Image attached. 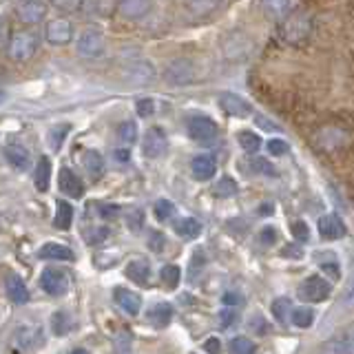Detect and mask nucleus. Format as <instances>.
<instances>
[{"label": "nucleus", "instance_id": "obj_1", "mask_svg": "<svg viewBox=\"0 0 354 354\" xmlns=\"http://www.w3.org/2000/svg\"><path fill=\"white\" fill-rule=\"evenodd\" d=\"M310 33H313V16L304 14V11H297V14L288 16L281 25V40L290 47H299L304 44Z\"/></svg>", "mask_w": 354, "mask_h": 354}, {"label": "nucleus", "instance_id": "obj_2", "mask_svg": "<svg viewBox=\"0 0 354 354\" xmlns=\"http://www.w3.org/2000/svg\"><path fill=\"white\" fill-rule=\"evenodd\" d=\"M38 36L33 31H18V33H11L9 42H7V55L11 62H29L33 55L38 51Z\"/></svg>", "mask_w": 354, "mask_h": 354}, {"label": "nucleus", "instance_id": "obj_3", "mask_svg": "<svg viewBox=\"0 0 354 354\" xmlns=\"http://www.w3.org/2000/svg\"><path fill=\"white\" fill-rule=\"evenodd\" d=\"M47 11H49L47 0H20L16 5V18L22 25L33 27L47 18Z\"/></svg>", "mask_w": 354, "mask_h": 354}, {"label": "nucleus", "instance_id": "obj_4", "mask_svg": "<svg viewBox=\"0 0 354 354\" xmlns=\"http://www.w3.org/2000/svg\"><path fill=\"white\" fill-rule=\"evenodd\" d=\"M44 40L53 47H64L73 40V25L66 18H55L44 25Z\"/></svg>", "mask_w": 354, "mask_h": 354}, {"label": "nucleus", "instance_id": "obj_5", "mask_svg": "<svg viewBox=\"0 0 354 354\" xmlns=\"http://www.w3.org/2000/svg\"><path fill=\"white\" fill-rule=\"evenodd\" d=\"M332 292V286L324 279V277H319V274H313V277H308V279L304 281V286L299 288V295H301L304 301L308 304H319V301H324V299H328Z\"/></svg>", "mask_w": 354, "mask_h": 354}, {"label": "nucleus", "instance_id": "obj_6", "mask_svg": "<svg viewBox=\"0 0 354 354\" xmlns=\"http://www.w3.org/2000/svg\"><path fill=\"white\" fill-rule=\"evenodd\" d=\"M193 77H195V66L191 60H186V58L173 60L169 66H166V73H164V80L171 86H184V84L191 82Z\"/></svg>", "mask_w": 354, "mask_h": 354}, {"label": "nucleus", "instance_id": "obj_7", "mask_svg": "<svg viewBox=\"0 0 354 354\" xmlns=\"http://www.w3.org/2000/svg\"><path fill=\"white\" fill-rule=\"evenodd\" d=\"M40 286L42 290L51 295V297H62L69 290V277L60 268H47L40 274Z\"/></svg>", "mask_w": 354, "mask_h": 354}, {"label": "nucleus", "instance_id": "obj_8", "mask_svg": "<svg viewBox=\"0 0 354 354\" xmlns=\"http://www.w3.org/2000/svg\"><path fill=\"white\" fill-rule=\"evenodd\" d=\"M188 136L199 144H213L219 136V129L210 118H193L188 122Z\"/></svg>", "mask_w": 354, "mask_h": 354}, {"label": "nucleus", "instance_id": "obj_9", "mask_svg": "<svg viewBox=\"0 0 354 354\" xmlns=\"http://www.w3.org/2000/svg\"><path fill=\"white\" fill-rule=\"evenodd\" d=\"M169 151V140H166V133L162 129H149L147 136L142 140V153L147 155V158L155 160V158H162Z\"/></svg>", "mask_w": 354, "mask_h": 354}, {"label": "nucleus", "instance_id": "obj_10", "mask_svg": "<svg viewBox=\"0 0 354 354\" xmlns=\"http://www.w3.org/2000/svg\"><path fill=\"white\" fill-rule=\"evenodd\" d=\"M153 0H118V14L127 20H142L153 11Z\"/></svg>", "mask_w": 354, "mask_h": 354}, {"label": "nucleus", "instance_id": "obj_11", "mask_svg": "<svg viewBox=\"0 0 354 354\" xmlns=\"http://www.w3.org/2000/svg\"><path fill=\"white\" fill-rule=\"evenodd\" d=\"M102 47H104V40H102V33L97 29L84 31L80 40H77V53H80L82 58H97V55L102 53Z\"/></svg>", "mask_w": 354, "mask_h": 354}, {"label": "nucleus", "instance_id": "obj_12", "mask_svg": "<svg viewBox=\"0 0 354 354\" xmlns=\"http://www.w3.org/2000/svg\"><path fill=\"white\" fill-rule=\"evenodd\" d=\"M219 104L232 118H248L252 113L250 102H246V100H243L241 95H237V93H221L219 95Z\"/></svg>", "mask_w": 354, "mask_h": 354}, {"label": "nucleus", "instance_id": "obj_13", "mask_svg": "<svg viewBox=\"0 0 354 354\" xmlns=\"http://www.w3.org/2000/svg\"><path fill=\"white\" fill-rule=\"evenodd\" d=\"M319 235L332 241V239H341V237H346V224L337 217V215H324L319 219Z\"/></svg>", "mask_w": 354, "mask_h": 354}, {"label": "nucleus", "instance_id": "obj_14", "mask_svg": "<svg viewBox=\"0 0 354 354\" xmlns=\"http://www.w3.org/2000/svg\"><path fill=\"white\" fill-rule=\"evenodd\" d=\"M191 171H193V177L199 182H208L210 177L217 173V162L210 158V155H197L191 162Z\"/></svg>", "mask_w": 354, "mask_h": 354}, {"label": "nucleus", "instance_id": "obj_15", "mask_svg": "<svg viewBox=\"0 0 354 354\" xmlns=\"http://www.w3.org/2000/svg\"><path fill=\"white\" fill-rule=\"evenodd\" d=\"M113 297H115V301L120 304V308L124 310L127 315L131 317H136L140 313V308H142V297L138 292H131L127 290V288H115L113 290Z\"/></svg>", "mask_w": 354, "mask_h": 354}, {"label": "nucleus", "instance_id": "obj_16", "mask_svg": "<svg viewBox=\"0 0 354 354\" xmlns=\"http://www.w3.org/2000/svg\"><path fill=\"white\" fill-rule=\"evenodd\" d=\"M155 77V69L151 62H133L127 69V80L131 84H149Z\"/></svg>", "mask_w": 354, "mask_h": 354}, {"label": "nucleus", "instance_id": "obj_17", "mask_svg": "<svg viewBox=\"0 0 354 354\" xmlns=\"http://www.w3.org/2000/svg\"><path fill=\"white\" fill-rule=\"evenodd\" d=\"M5 158L7 162L14 166V169L18 171H29V151L22 147V144H7L5 147Z\"/></svg>", "mask_w": 354, "mask_h": 354}, {"label": "nucleus", "instance_id": "obj_18", "mask_svg": "<svg viewBox=\"0 0 354 354\" xmlns=\"http://www.w3.org/2000/svg\"><path fill=\"white\" fill-rule=\"evenodd\" d=\"M60 191L66 193L69 197H73V199L82 197V191H84L82 180L71 169H62L60 171Z\"/></svg>", "mask_w": 354, "mask_h": 354}, {"label": "nucleus", "instance_id": "obj_19", "mask_svg": "<svg viewBox=\"0 0 354 354\" xmlns=\"http://www.w3.org/2000/svg\"><path fill=\"white\" fill-rule=\"evenodd\" d=\"M7 295H9L11 301L18 304V306L29 301V290H27L25 281H22L18 274H9L7 277Z\"/></svg>", "mask_w": 354, "mask_h": 354}, {"label": "nucleus", "instance_id": "obj_20", "mask_svg": "<svg viewBox=\"0 0 354 354\" xmlns=\"http://www.w3.org/2000/svg\"><path fill=\"white\" fill-rule=\"evenodd\" d=\"M40 259H58V261H73V250L62 246V243H44L38 250Z\"/></svg>", "mask_w": 354, "mask_h": 354}, {"label": "nucleus", "instance_id": "obj_21", "mask_svg": "<svg viewBox=\"0 0 354 354\" xmlns=\"http://www.w3.org/2000/svg\"><path fill=\"white\" fill-rule=\"evenodd\" d=\"M49 180H51V162H49V158H40L36 169H33V184H36L40 193H47Z\"/></svg>", "mask_w": 354, "mask_h": 354}, {"label": "nucleus", "instance_id": "obj_22", "mask_svg": "<svg viewBox=\"0 0 354 354\" xmlns=\"http://www.w3.org/2000/svg\"><path fill=\"white\" fill-rule=\"evenodd\" d=\"M80 164L84 166V171L91 175L93 180H97V177L104 173V160L97 151H84L80 158Z\"/></svg>", "mask_w": 354, "mask_h": 354}, {"label": "nucleus", "instance_id": "obj_23", "mask_svg": "<svg viewBox=\"0 0 354 354\" xmlns=\"http://www.w3.org/2000/svg\"><path fill=\"white\" fill-rule=\"evenodd\" d=\"M186 7L188 14H193L195 18H208L221 7V0H188Z\"/></svg>", "mask_w": 354, "mask_h": 354}, {"label": "nucleus", "instance_id": "obj_24", "mask_svg": "<svg viewBox=\"0 0 354 354\" xmlns=\"http://www.w3.org/2000/svg\"><path fill=\"white\" fill-rule=\"evenodd\" d=\"M149 274H151V268H149V261L147 259H133V261H129V266H127V277H129L131 281L144 286V283L149 281Z\"/></svg>", "mask_w": 354, "mask_h": 354}, {"label": "nucleus", "instance_id": "obj_25", "mask_svg": "<svg viewBox=\"0 0 354 354\" xmlns=\"http://www.w3.org/2000/svg\"><path fill=\"white\" fill-rule=\"evenodd\" d=\"M173 319V308L171 304H155L151 308V313H149V321L153 326H158V328H164V326H169V321Z\"/></svg>", "mask_w": 354, "mask_h": 354}, {"label": "nucleus", "instance_id": "obj_26", "mask_svg": "<svg viewBox=\"0 0 354 354\" xmlns=\"http://www.w3.org/2000/svg\"><path fill=\"white\" fill-rule=\"evenodd\" d=\"M175 232L184 239H195L199 237V232H202V224H199L195 217H184L175 224Z\"/></svg>", "mask_w": 354, "mask_h": 354}, {"label": "nucleus", "instance_id": "obj_27", "mask_svg": "<svg viewBox=\"0 0 354 354\" xmlns=\"http://www.w3.org/2000/svg\"><path fill=\"white\" fill-rule=\"evenodd\" d=\"M73 224V206L66 204V202H58V210H55V219H53V226L60 228V230H69Z\"/></svg>", "mask_w": 354, "mask_h": 354}, {"label": "nucleus", "instance_id": "obj_28", "mask_svg": "<svg viewBox=\"0 0 354 354\" xmlns=\"http://www.w3.org/2000/svg\"><path fill=\"white\" fill-rule=\"evenodd\" d=\"M337 343V350L339 354H354V324L343 328L337 337H332Z\"/></svg>", "mask_w": 354, "mask_h": 354}, {"label": "nucleus", "instance_id": "obj_29", "mask_svg": "<svg viewBox=\"0 0 354 354\" xmlns=\"http://www.w3.org/2000/svg\"><path fill=\"white\" fill-rule=\"evenodd\" d=\"M261 9L270 18H283L286 11L290 9V0H261Z\"/></svg>", "mask_w": 354, "mask_h": 354}, {"label": "nucleus", "instance_id": "obj_30", "mask_svg": "<svg viewBox=\"0 0 354 354\" xmlns=\"http://www.w3.org/2000/svg\"><path fill=\"white\" fill-rule=\"evenodd\" d=\"M160 279H162V283L166 288H177V286H180V279H182L180 266H175V263L164 266V268L160 270Z\"/></svg>", "mask_w": 354, "mask_h": 354}, {"label": "nucleus", "instance_id": "obj_31", "mask_svg": "<svg viewBox=\"0 0 354 354\" xmlns=\"http://www.w3.org/2000/svg\"><path fill=\"white\" fill-rule=\"evenodd\" d=\"M290 321L297 328H310V326H313V321H315L313 308H292Z\"/></svg>", "mask_w": 354, "mask_h": 354}, {"label": "nucleus", "instance_id": "obj_32", "mask_svg": "<svg viewBox=\"0 0 354 354\" xmlns=\"http://www.w3.org/2000/svg\"><path fill=\"white\" fill-rule=\"evenodd\" d=\"M118 138L124 147H131V144L138 140V124L136 122H131V120L122 122V124L118 127Z\"/></svg>", "mask_w": 354, "mask_h": 354}, {"label": "nucleus", "instance_id": "obj_33", "mask_svg": "<svg viewBox=\"0 0 354 354\" xmlns=\"http://www.w3.org/2000/svg\"><path fill=\"white\" fill-rule=\"evenodd\" d=\"M290 313H292L290 299L279 297V299H274V301H272V315H274V319H279L281 324H286V321L290 319Z\"/></svg>", "mask_w": 354, "mask_h": 354}, {"label": "nucleus", "instance_id": "obj_34", "mask_svg": "<svg viewBox=\"0 0 354 354\" xmlns=\"http://www.w3.org/2000/svg\"><path fill=\"white\" fill-rule=\"evenodd\" d=\"M228 354H254V343L248 337H235L228 343Z\"/></svg>", "mask_w": 354, "mask_h": 354}, {"label": "nucleus", "instance_id": "obj_35", "mask_svg": "<svg viewBox=\"0 0 354 354\" xmlns=\"http://www.w3.org/2000/svg\"><path fill=\"white\" fill-rule=\"evenodd\" d=\"M239 144H241V149L246 153H257L259 147H261V138L257 136V133H252V131H241L239 133Z\"/></svg>", "mask_w": 354, "mask_h": 354}, {"label": "nucleus", "instance_id": "obj_36", "mask_svg": "<svg viewBox=\"0 0 354 354\" xmlns=\"http://www.w3.org/2000/svg\"><path fill=\"white\" fill-rule=\"evenodd\" d=\"M51 330L55 337H64L66 332L71 330V321H69V315L66 313H55L51 317Z\"/></svg>", "mask_w": 354, "mask_h": 354}, {"label": "nucleus", "instance_id": "obj_37", "mask_svg": "<svg viewBox=\"0 0 354 354\" xmlns=\"http://www.w3.org/2000/svg\"><path fill=\"white\" fill-rule=\"evenodd\" d=\"M237 193V182L232 177H221V180L215 184V195L217 197H232Z\"/></svg>", "mask_w": 354, "mask_h": 354}, {"label": "nucleus", "instance_id": "obj_38", "mask_svg": "<svg viewBox=\"0 0 354 354\" xmlns=\"http://www.w3.org/2000/svg\"><path fill=\"white\" fill-rule=\"evenodd\" d=\"M51 5L62 14H77L84 7V0H51Z\"/></svg>", "mask_w": 354, "mask_h": 354}, {"label": "nucleus", "instance_id": "obj_39", "mask_svg": "<svg viewBox=\"0 0 354 354\" xmlns=\"http://www.w3.org/2000/svg\"><path fill=\"white\" fill-rule=\"evenodd\" d=\"M153 210H155V217H158L160 221H166L175 213V206L169 202V199H160V202H155Z\"/></svg>", "mask_w": 354, "mask_h": 354}, {"label": "nucleus", "instance_id": "obj_40", "mask_svg": "<svg viewBox=\"0 0 354 354\" xmlns=\"http://www.w3.org/2000/svg\"><path fill=\"white\" fill-rule=\"evenodd\" d=\"M250 169H252L254 173H259V175H277L274 166H272L268 160H263V158H254V160L250 162Z\"/></svg>", "mask_w": 354, "mask_h": 354}, {"label": "nucleus", "instance_id": "obj_41", "mask_svg": "<svg viewBox=\"0 0 354 354\" xmlns=\"http://www.w3.org/2000/svg\"><path fill=\"white\" fill-rule=\"evenodd\" d=\"M136 111H138L140 118H151L155 113V100H151V97L138 100V102H136Z\"/></svg>", "mask_w": 354, "mask_h": 354}, {"label": "nucleus", "instance_id": "obj_42", "mask_svg": "<svg viewBox=\"0 0 354 354\" xmlns=\"http://www.w3.org/2000/svg\"><path fill=\"white\" fill-rule=\"evenodd\" d=\"M66 131H69V127H53L51 131H49V142H51V147H53V151H58L60 149V144H62V138L66 136Z\"/></svg>", "mask_w": 354, "mask_h": 354}, {"label": "nucleus", "instance_id": "obj_43", "mask_svg": "<svg viewBox=\"0 0 354 354\" xmlns=\"http://www.w3.org/2000/svg\"><path fill=\"white\" fill-rule=\"evenodd\" d=\"M290 230H292L295 239H299V241H308L310 239V228H308L306 221H295V224L290 226Z\"/></svg>", "mask_w": 354, "mask_h": 354}, {"label": "nucleus", "instance_id": "obj_44", "mask_svg": "<svg viewBox=\"0 0 354 354\" xmlns=\"http://www.w3.org/2000/svg\"><path fill=\"white\" fill-rule=\"evenodd\" d=\"M268 153L270 155H286L288 153V144L283 140H279V138H274V140L268 142Z\"/></svg>", "mask_w": 354, "mask_h": 354}, {"label": "nucleus", "instance_id": "obj_45", "mask_svg": "<svg viewBox=\"0 0 354 354\" xmlns=\"http://www.w3.org/2000/svg\"><path fill=\"white\" fill-rule=\"evenodd\" d=\"M259 241H261V243H266V246H270V243H274V241H277V230H274L272 226L263 228V230L259 232Z\"/></svg>", "mask_w": 354, "mask_h": 354}, {"label": "nucleus", "instance_id": "obj_46", "mask_svg": "<svg viewBox=\"0 0 354 354\" xmlns=\"http://www.w3.org/2000/svg\"><path fill=\"white\" fill-rule=\"evenodd\" d=\"M9 42V20L0 18V49H5Z\"/></svg>", "mask_w": 354, "mask_h": 354}, {"label": "nucleus", "instance_id": "obj_47", "mask_svg": "<svg viewBox=\"0 0 354 354\" xmlns=\"http://www.w3.org/2000/svg\"><path fill=\"white\" fill-rule=\"evenodd\" d=\"M127 224L131 230H138L142 226V210H131V215L127 217Z\"/></svg>", "mask_w": 354, "mask_h": 354}, {"label": "nucleus", "instance_id": "obj_48", "mask_svg": "<svg viewBox=\"0 0 354 354\" xmlns=\"http://www.w3.org/2000/svg\"><path fill=\"white\" fill-rule=\"evenodd\" d=\"M120 215V208L113 206V204H104V206H100V217H104V219H111V217H115Z\"/></svg>", "mask_w": 354, "mask_h": 354}, {"label": "nucleus", "instance_id": "obj_49", "mask_svg": "<svg viewBox=\"0 0 354 354\" xmlns=\"http://www.w3.org/2000/svg\"><path fill=\"white\" fill-rule=\"evenodd\" d=\"M235 313H232V310H224V313L219 315V326L221 328H228L230 324H235Z\"/></svg>", "mask_w": 354, "mask_h": 354}, {"label": "nucleus", "instance_id": "obj_50", "mask_svg": "<svg viewBox=\"0 0 354 354\" xmlns=\"http://www.w3.org/2000/svg\"><path fill=\"white\" fill-rule=\"evenodd\" d=\"M204 350H206L208 354H219V350H221L219 339H217V337H210V339L204 343Z\"/></svg>", "mask_w": 354, "mask_h": 354}, {"label": "nucleus", "instance_id": "obj_51", "mask_svg": "<svg viewBox=\"0 0 354 354\" xmlns=\"http://www.w3.org/2000/svg\"><path fill=\"white\" fill-rule=\"evenodd\" d=\"M281 254H283V257H295V259H299V257H304V250L299 248V246H292V243H290V246H286L281 250Z\"/></svg>", "mask_w": 354, "mask_h": 354}, {"label": "nucleus", "instance_id": "obj_52", "mask_svg": "<svg viewBox=\"0 0 354 354\" xmlns=\"http://www.w3.org/2000/svg\"><path fill=\"white\" fill-rule=\"evenodd\" d=\"M149 246H151L153 250H162V246H164V237L160 235V232H155V235H151Z\"/></svg>", "mask_w": 354, "mask_h": 354}, {"label": "nucleus", "instance_id": "obj_53", "mask_svg": "<svg viewBox=\"0 0 354 354\" xmlns=\"http://www.w3.org/2000/svg\"><path fill=\"white\" fill-rule=\"evenodd\" d=\"M321 268H324V272H328L332 279H339V266L337 263H324Z\"/></svg>", "mask_w": 354, "mask_h": 354}, {"label": "nucleus", "instance_id": "obj_54", "mask_svg": "<svg viewBox=\"0 0 354 354\" xmlns=\"http://www.w3.org/2000/svg\"><path fill=\"white\" fill-rule=\"evenodd\" d=\"M224 304H226V306H237V304H239V297H237V295H232V292H228V295H224Z\"/></svg>", "mask_w": 354, "mask_h": 354}, {"label": "nucleus", "instance_id": "obj_55", "mask_svg": "<svg viewBox=\"0 0 354 354\" xmlns=\"http://www.w3.org/2000/svg\"><path fill=\"white\" fill-rule=\"evenodd\" d=\"M113 155H115V160H118V162H127V160H129V151H127V149H118Z\"/></svg>", "mask_w": 354, "mask_h": 354}, {"label": "nucleus", "instance_id": "obj_56", "mask_svg": "<svg viewBox=\"0 0 354 354\" xmlns=\"http://www.w3.org/2000/svg\"><path fill=\"white\" fill-rule=\"evenodd\" d=\"M7 100V93H5V88H0V104H3Z\"/></svg>", "mask_w": 354, "mask_h": 354}, {"label": "nucleus", "instance_id": "obj_57", "mask_svg": "<svg viewBox=\"0 0 354 354\" xmlns=\"http://www.w3.org/2000/svg\"><path fill=\"white\" fill-rule=\"evenodd\" d=\"M346 301H354V288L348 292V297H346Z\"/></svg>", "mask_w": 354, "mask_h": 354}, {"label": "nucleus", "instance_id": "obj_58", "mask_svg": "<svg viewBox=\"0 0 354 354\" xmlns=\"http://www.w3.org/2000/svg\"><path fill=\"white\" fill-rule=\"evenodd\" d=\"M73 354H86L84 350H73Z\"/></svg>", "mask_w": 354, "mask_h": 354}, {"label": "nucleus", "instance_id": "obj_59", "mask_svg": "<svg viewBox=\"0 0 354 354\" xmlns=\"http://www.w3.org/2000/svg\"><path fill=\"white\" fill-rule=\"evenodd\" d=\"M0 77H3V66H0Z\"/></svg>", "mask_w": 354, "mask_h": 354}]
</instances>
